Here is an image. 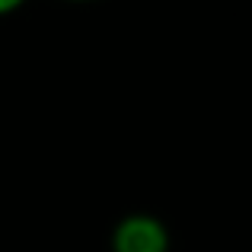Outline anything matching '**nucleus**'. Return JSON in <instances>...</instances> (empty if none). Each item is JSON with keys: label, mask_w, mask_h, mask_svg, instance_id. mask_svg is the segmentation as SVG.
Wrapping results in <instances>:
<instances>
[{"label": "nucleus", "mask_w": 252, "mask_h": 252, "mask_svg": "<svg viewBox=\"0 0 252 252\" xmlns=\"http://www.w3.org/2000/svg\"><path fill=\"white\" fill-rule=\"evenodd\" d=\"M70 3H93V0H70Z\"/></svg>", "instance_id": "nucleus-3"}, {"label": "nucleus", "mask_w": 252, "mask_h": 252, "mask_svg": "<svg viewBox=\"0 0 252 252\" xmlns=\"http://www.w3.org/2000/svg\"><path fill=\"white\" fill-rule=\"evenodd\" d=\"M112 252H169V230L154 214H128L112 230Z\"/></svg>", "instance_id": "nucleus-1"}, {"label": "nucleus", "mask_w": 252, "mask_h": 252, "mask_svg": "<svg viewBox=\"0 0 252 252\" xmlns=\"http://www.w3.org/2000/svg\"><path fill=\"white\" fill-rule=\"evenodd\" d=\"M26 0H0V16H6V13H13V10H19Z\"/></svg>", "instance_id": "nucleus-2"}]
</instances>
